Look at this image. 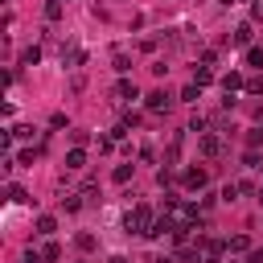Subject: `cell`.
Returning <instances> with one entry per match:
<instances>
[{"label":"cell","instance_id":"6da1fadb","mask_svg":"<svg viewBox=\"0 0 263 263\" xmlns=\"http://www.w3.org/2000/svg\"><path fill=\"white\" fill-rule=\"evenodd\" d=\"M152 222H156V214H152L148 205H132V210L123 214V230H127V234H148Z\"/></svg>","mask_w":263,"mask_h":263},{"label":"cell","instance_id":"7a4b0ae2","mask_svg":"<svg viewBox=\"0 0 263 263\" xmlns=\"http://www.w3.org/2000/svg\"><path fill=\"white\" fill-rule=\"evenodd\" d=\"M197 148H201V156H210V160H218V156L226 152V144H222L218 132H201V144H197Z\"/></svg>","mask_w":263,"mask_h":263},{"label":"cell","instance_id":"3957f363","mask_svg":"<svg viewBox=\"0 0 263 263\" xmlns=\"http://www.w3.org/2000/svg\"><path fill=\"white\" fill-rule=\"evenodd\" d=\"M181 185H185L189 193H201V189L210 185V173H205V168H185V173H181Z\"/></svg>","mask_w":263,"mask_h":263},{"label":"cell","instance_id":"277c9868","mask_svg":"<svg viewBox=\"0 0 263 263\" xmlns=\"http://www.w3.org/2000/svg\"><path fill=\"white\" fill-rule=\"evenodd\" d=\"M111 99H115V103H132V99H140V90H136L132 78H119V82L111 86Z\"/></svg>","mask_w":263,"mask_h":263},{"label":"cell","instance_id":"5b68a950","mask_svg":"<svg viewBox=\"0 0 263 263\" xmlns=\"http://www.w3.org/2000/svg\"><path fill=\"white\" fill-rule=\"evenodd\" d=\"M144 107H148L152 115H164V111H173V95H164V90H152V95L144 99Z\"/></svg>","mask_w":263,"mask_h":263},{"label":"cell","instance_id":"8992f818","mask_svg":"<svg viewBox=\"0 0 263 263\" xmlns=\"http://www.w3.org/2000/svg\"><path fill=\"white\" fill-rule=\"evenodd\" d=\"M197 247H201L205 259H222V255H226V242H222V238H197Z\"/></svg>","mask_w":263,"mask_h":263},{"label":"cell","instance_id":"52a82bcc","mask_svg":"<svg viewBox=\"0 0 263 263\" xmlns=\"http://www.w3.org/2000/svg\"><path fill=\"white\" fill-rule=\"evenodd\" d=\"M242 86H247V78H242L238 70H226V74H222V90H226V95H234V90H242Z\"/></svg>","mask_w":263,"mask_h":263},{"label":"cell","instance_id":"ba28073f","mask_svg":"<svg viewBox=\"0 0 263 263\" xmlns=\"http://www.w3.org/2000/svg\"><path fill=\"white\" fill-rule=\"evenodd\" d=\"M226 255H251V238H247V234L226 238Z\"/></svg>","mask_w":263,"mask_h":263},{"label":"cell","instance_id":"9c48e42d","mask_svg":"<svg viewBox=\"0 0 263 263\" xmlns=\"http://www.w3.org/2000/svg\"><path fill=\"white\" fill-rule=\"evenodd\" d=\"M62 62H66V66H82V62H86V49H78V45H62Z\"/></svg>","mask_w":263,"mask_h":263},{"label":"cell","instance_id":"30bf717a","mask_svg":"<svg viewBox=\"0 0 263 263\" xmlns=\"http://www.w3.org/2000/svg\"><path fill=\"white\" fill-rule=\"evenodd\" d=\"M251 37H255V29H251V21H242V25L234 29V37H230V41H234V45H251Z\"/></svg>","mask_w":263,"mask_h":263},{"label":"cell","instance_id":"8fae6325","mask_svg":"<svg viewBox=\"0 0 263 263\" xmlns=\"http://www.w3.org/2000/svg\"><path fill=\"white\" fill-rule=\"evenodd\" d=\"M111 66H115L119 74H127V70H132V58H127V49H111Z\"/></svg>","mask_w":263,"mask_h":263},{"label":"cell","instance_id":"7c38bea8","mask_svg":"<svg viewBox=\"0 0 263 263\" xmlns=\"http://www.w3.org/2000/svg\"><path fill=\"white\" fill-rule=\"evenodd\" d=\"M82 164H86V148H78V144H74V148L66 152V168H82Z\"/></svg>","mask_w":263,"mask_h":263},{"label":"cell","instance_id":"4fadbf2b","mask_svg":"<svg viewBox=\"0 0 263 263\" xmlns=\"http://www.w3.org/2000/svg\"><path fill=\"white\" fill-rule=\"evenodd\" d=\"M193 82H197V86H210V82H214V70H210L205 62H201V66H193Z\"/></svg>","mask_w":263,"mask_h":263},{"label":"cell","instance_id":"5bb4252c","mask_svg":"<svg viewBox=\"0 0 263 263\" xmlns=\"http://www.w3.org/2000/svg\"><path fill=\"white\" fill-rule=\"evenodd\" d=\"M53 230H58V218H53V214H41V218H37V234H45V238H49Z\"/></svg>","mask_w":263,"mask_h":263},{"label":"cell","instance_id":"9a60e30c","mask_svg":"<svg viewBox=\"0 0 263 263\" xmlns=\"http://www.w3.org/2000/svg\"><path fill=\"white\" fill-rule=\"evenodd\" d=\"M8 201H16V205H29L33 197H29V189H21V185H8Z\"/></svg>","mask_w":263,"mask_h":263},{"label":"cell","instance_id":"2e32d148","mask_svg":"<svg viewBox=\"0 0 263 263\" xmlns=\"http://www.w3.org/2000/svg\"><path fill=\"white\" fill-rule=\"evenodd\" d=\"M37 62H41V49H37V45L21 49V66H37Z\"/></svg>","mask_w":263,"mask_h":263},{"label":"cell","instance_id":"e0dca14e","mask_svg":"<svg viewBox=\"0 0 263 263\" xmlns=\"http://www.w3.org/2000/svg\"><path fill=\"white\" fill-rule=\"evenodd\" d=\"M62 205H66V214H74V210H82L86 201H82V193H66V197H62Z\"/></svg>","mask_w":263,"mask_h":263},{"label":"cell","instance_id":"ac0fdd59","mask_svg":"<svg viewBox=\"0 0 263 263\" xmlns=\"http://www.w3.org/2000/svg\"><path fill=\"white\" fill-rule=\"evenodd\" d=\"M41 255H45V263H58V259H62V247H58V242L49 238V242L41 247Z\"/></svg>","mask_w":263,"mask_h":263},{"label":"cell","instance_id":"d6986e66","mask_svg":"<svg viewBox=\"0 0 263 263\" xmlns=\"http://www.w3.org/2000/svg\"><path fill=\"white\" fill-rule=\"evenodd\" d=\"M132 173H136V164H119V168H115L111 177H115L119 185H127V181H132Z\"/></svg>","mask_w":263,"mask_h":263},{"label":"cell","instance_id":"ffe728a7","mask_svg":"<svg viewBox=\"0 0 263 263\" xmlns=\"http://www.w3.org/2000/svg\"><path fill=\"white\" fill-rule=\"evenodd\" d=\"M181 99H185V103H197V99H201V86H197V82H189V86L181 90Z\"/></svg>","mask_w":263,"mask_h":263},{"label":"cell","instance_id":"44dd1931","mask_svg":"<svg viewBox=\"0 0 263 263\" xmlns=\"http://www.w3.org/2000/svg\"><path fill=\"white\" fill-rule=\"evenodd\" d=\"M78 193H82V201H99V185H95V181H86Z\"/></svg>","mask_w":263,"mask_h":263},{"label":"cell","instance_id":"7402d4cb","mask_svg":"<svg viewBox=\"0 0 263 263\" xmlns=\"http://www.w3.org/2000/svg\"><path fill=\"white\" fill-rule=\"evenodd\" d=\"M238 193H242V189H238V181H230V185H222V193H218V197H222V201H234Z\"/></svg>","mask_w":263,"mask_h":263},{"label":"cell","instance_id":"603a6c76","mask_svg":"<svg viewBox=\"0 0 263 263\" xmlns=\"http://www.w3.org/2000/svg\"><path fill=\"white\" fill-rule=\"evenodd\" d=\"M45 21H62V0H49L45 4Z\"/></svg>","mask_w":263,"mask_h":263},{"label":"cell","instance_id":"cb8c5ba5","mask_svg":"<svg viewBox=\"0 0 263 263\" xmlns=\"http://www.w3.org/2000/svg\"><path fill=\"white\" fill-rule=\"evenodd\" d=\"M247 95H263V74H255V78H247V86H242Z\"/></svg>","mask_w":263,"mask_h":263},{"label":"cell","instance_id":"d4e9b609","mask_svg":"<svg viewBox=\"0 0 263 263\" xmlns=\"http://www.w3.org/2000/svg\"><path fill=\"white\" fill-rule=\"evenodd\" d=\"M247 62H251V66H263V49H259V45H247Z\"/></svg>","mask_w":263,"mask_h":263},{"label":"cell","instance_id":"484cf974","mask_svg":"<svg viewBox=\"0 0 263 263\" xmlns=\"http://www.w3.org/2000/svg\"><path fill=\"white\" fill-rule=\"evenodd\" d=\"M74 247H78V251H95V234H78Z\"/></svg>","mask_w":263,"mask_h":263},{"label":"cell","instance_id":"4316f807","mask_svg":"<svg viewBox=\"0 0 263 263\" xmlns=\"http://www.w3.org/2000/svg\"><path fill=\"white\" fill-rule=\"evenodd\" d=\"M259 144H263V127H251L247 132V148H259Z\"/></svg>","mask_w":263,"mask_h":263},{"label":"cell","instance_id":"83f0119b","mask_svg":"<svg viewBox=\"0 0 263 263\" xmlns=\"http://www.w3.org/2000/svg\"><path fill=\"white\" fill-rule=\"evenodd\" d=\"M12 140H33V127H29V123H21V127H12Z\"/></svg>","mask_w":263,"mask_h":263},{"label":"cell","instance_id":"f1b7e54d","mask_svg":"<svg viewBox=\"0 0 263 263\" xmlns=\"http://www.w3.org/2000/svg\"><path fill=\"white\" fill-rule=\"evenodd\" d=\"M25 263H45V255H41V247H29V251H25Z\"/></svg>","mask_w":263,"mask_h":263},{"label":"cell","instance_id":"f546056e","mask_svg":"<svg viewBox=\"0 0 263 263\" xmlns=\"http://www.w3.org/2000/svg\"><path fill=\"white\" fill-rule=\"evenodd\" d=\"M242 164H247V168H259V152H255V148H247V156H242Z\"/></svg>","mask_w":263,"mask_h":263},{"label":"cell","instance_id":"4dcf8cb0","mask_svg":"<svg viewBox=\"0 0 263 263\" xmlns=\"http://www.w3.org/2000/svg\"><path fill=\"white\" fill-rule=\"evenodd\" d=\"M156 185H160V189L173 185V168H160V173H156Z\"/></svg>","mask_w":263,"mask_h":263},{"label":"cell","instance_id":"1f68e13d","mask_svg":"<svg viewBox=\"0 0 263 263\" xmlns=\"http://www.w3.org/2000/svg\"><path fill=\"white\" fill-rule=\"evenodd\" d=\"M115 148V136H99V152H111Z\"/></svg>","mask_w":263,"mask_h":263},{"label":"cell","instance_id":"d6a6232c","mask_svg":"<svg viewBox=\"0 0 263 263\" xmlns=\"http://www.w3.org/2000/svg\"><path fill=\"white\" fill-rule=\"evenodd\" d=\"M251 21H263V0H251Z\"/></svg>","mask_w":263,"mask_h":263},{"label":"cell","instance_id":"836d02e7","mask_svg":"<svg viewBox=\"0 0 263 263\" xmlns=\"http://www.w3.org/2000/svg\"><path fill=\"white\" fill-rule=\"evenodd\" d=\"M247 263H263V247H255V251L247 255Z\"/></svg>","mask_w":263,"mask_h":263},{"label":"cell","instance_id":"e575fe53","mask_svg":"<svg viewBox=\"0 0 263 263\" xmlns=\"http://www.w3.org/2000/svg\"><path fill=\"white\" fill-rule=\"evenodd\" d=\"M152 263H177V255H160V259H152Z\"/></svg>","mask_w":263,"mask_h":263},{"label":"cell","instance_id":"d590c367","mask_svg":"<svg viewBox=\"0 0 263 263\" xmlns=\"http://www.w3.org/2000/svg\"><path fill=\"white\" fill-rule=\"evenodd\" d=\"M107 263H132V259H127V255H111Z\"/></svg>","mask_w":263,"mask_h":263},{"label":"cell","instance_id":"8d00e7d4","mask_svg":"<svg viewBox=\"0 0 263 263\" xmlns=\"http://www.w3.org/2000/svg\"><path fill=\"white\" fill-rule=\"evenodd\" d=\"M255 197H259V205H263V185H259V193H255Z\"/></svg>","mask_w":263,"mask_h":263}]
</instances>
